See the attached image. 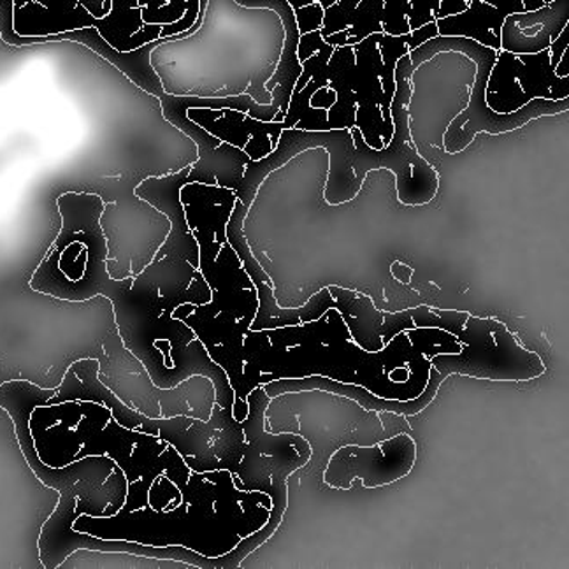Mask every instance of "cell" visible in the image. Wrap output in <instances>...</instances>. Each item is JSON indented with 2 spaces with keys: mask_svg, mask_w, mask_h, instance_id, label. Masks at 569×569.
Wrapping results in <instances>:
<instances>
[{
  "mask_svg": "<svg viewBox=\"0 0 569 569\" xmlns=\"http://www.w3.org/2000/svg\"><path fill=\"white\" fill-rule=\"evenodd\" d=\"M415 68L410 54H405L396 68V96H393L392 141L383 150H375L362 138L359 127L352 129L301 130L284 129L271 156L253 160L244 172L241 187L236 190L239 201L250 210L260 184L271 172L290 162L302 151L326 148L331 159L326 201L331 206L345 204L356 199L362 190L368 172L389 169L396 177L398 199L405 206H423L435 199L440 187V174L415 147L410 130V101L413 96Z\"/></svg>",
  "mask_w": 569,
  "mask_h": 569,
  "instance_id": "6da1fadb",
  "label": "cell"
},
{
  "mask_svg": "<svg viewBox=\"0 0 569 569\" xmlns=\"http://www.w3.org/2000/svg\"><path fill=\"white\" fill-rule=\"evenodd\" d=\"M461 339V352L438 353L431 360V369L438 377L429 380L420 399L422 408L435 399L436 390L448 375L495 381H531L547 373L543 359L523 347L499 320L469 317Z\"/></svg>",
  "mask_w": 569,
  "mask_h": 569,
  "instance_id": "7a4b0ae2",
  "label": "cell"
},
{
  "mask_svg": "<svg viewBox=\"0 0 569 569\" xmlns=\"http://www.w3.org/2000/svg\"><path fill=\"white\" fill-rule=\"evenodd\" d=\"M559 81L550 50L520 54L499 50L487 81V104L498 113H511L538 97L552 99Z\"/></svg>",
  "mask_w": 569,
  "mask_h": 569,
  "instance_id": "3957f363",
  "label": "cell"
},
{
  "mask_svg": "<svg viewBox=\"0 0 569 569\" xmlns=\"http://www.w3.org/2000/svg\"><path fill=\"white\" fill-rule=\"evenodd\" d=\"M159 101L163 117L187 134V138L192 139L199 153V160L193 163L190 171L189 183L199 181V183L220 184L227 189L238 190L248 166L253 160L243 150L232 147L229 142L220 141L208 130L192 122L187 114L189 109L178 101V96H169L166 92Z\"/></svg>",
  "mask_w": 569,
  "mask_h": 569,
  "instance_id": "277c9868",
  "label": "cell"
},
{
  "mask_svg": "<svg viewBox=\"0 0 569 569\" xmlns=\"http://www.w3.org/2000/svg\"><path fill=\"white\" fill-rule=\"evenodd\" d=\"M417 459V443L410 435H398L375 445V447L339 448L327 466L326 475L343 469L348 477L347 490L352 487V478H360L366 489L390 486L393 481L407 477Z\"/></svg>",
  "mask_w": 569,
  "mask_h": 569,
  "instance_id": "5b68a950",
  "label": "cell"
},
{
  "mask_svg": "<svg viewBox=\"0 0 569 569\" xmlns=\"http://www.w3.org/2000/svg\"><path fill=\"white\" fill-rule=\"evenodd\" d=\"M353 51H356V68L352 76V89L357 101L356 127H359L369 147L383 150L392 141L393 129L387 126L381 113L383 87H381L380 71L383 62L378 50V34L368 36L353 44Z\"/></svg>",
  "mask_w": 569,
  "mask_h": 569,
  "instance_id": "8992f818",
  "label": "cell"
},
{
  "mask_svg": "<svg viewBox=\"0 0 569 569\" xmlns=\"http://www.w3.org/2000/svg\"><path fill=\"white\" fill-rule=\"evenodd\" d=\"M187 114L192 122L208 130L214 138L243 150L251 160H262L271 156L284 130L283 122H264L231 108H192Z\"/></svg>",
  "mask_w": 569,
  "mask_h": 569,
  "instance_id": "52a82bcc",
  "label": "cell"
},
{
  "mask_svg": "<svg viewBox=\"0 0 569 569\" xmlns=\"http://www.w3.org/2000/svg\"><path fill=\"white\" fill-rule=\"evenodd\" d=\"M569 23V0H552L535 11L513 13L501 30V50L540 53L550 50Z\"/></svg>",
  "mask_w": 569,
  "mask_h": 569,
  "instance_id": "ba28073f",
  "label": "cell"
},
{
  "mask_svg": "<svg viewBox=\"0 0 569 569\" xmlns=\"http://www.w3.org/2000/svg\"><path fill=\"white\" fill-rule=\"evenodd\" d=\"M336 47L323 39L319 51L311 54L310 59L302 62V72L299 76L296 89L290 97L289 109L284 114V129L327 130V109L311 108L310 101L313 93L323 87H329V60L335 53Z\"/></svg>",
  "mask_w": 569,
  "mask_h": 569,
  "instance_id": "9c48e42d",
  "label": "cell"
},
{
  "mask_svg": "<svg viewBox=\"0 0 569 569\" xmlns=\"http://www.w3.org/2000/svg\"><path fill=\"white\" fill-rule=\"evenodd\" d=\"M356 51L353 47H336L329 60V89L336 92V102L327 114V130L352 129L356 127L357 101L352 89Z\"/></svg>",
  "mask_w": 569,
  "mask_h": 569,
  "instance_id": "30bf717a",
  "label": "cell"
},
{
  "mask_svg": "<svg viewBox=\"0 0 569 569\" xmlns=\"http://www.w3.org/2000/svg\"><path fill=\"white\" fill-rule=\"evenodd\" d=\"M144 27L138 0H111V11L97 18L96 29L118 51H132V38Z\"/></svg>",
  "mask_w": 569,
  "mask_h": 569,
  "instance_id": "8fae6325",
  "label": "cell"
},
{
  "mask_svg": "<svg viewBox=\"0 0 569 569\" xmlns=\"http://www.w3.org/2000/svg\"><path fill=\"white\" fill-rule=\"evenodd\" d=\"M383 9H386V0H360L352 17V23L345 29L348 38L347 44L353 47L368 36L381 34L383 32V26H381Z\"/></svg>",
  "mask_w": 569,
  "mask_h": 569,
  "instance_id": "7c38bea8",
  "label": "cell"
},
{
  "mask_svg": "<svg viewBox=\"0 0 569 569\" xmlns=\"http://www.w3.org/2000/svg\"><path fill=\"white\" fill-rule=\"evenodd\" d=\"M410 4L408 21L410 29L417 30L441 18L462 13L469 8V0H410Z\"/></svg>",
  "mask_w": 569,
  "mask_h": 569,
  "instance_id": "4fadbf2b",
  "label": "cell"
},
{
  "mask_svg": "<svg viewBox=\"0 0 569 569\" xmlns=\"http://www.w3.org/2000/svg\"><path fill=\"white\" fill-rule=\"evenodd\" d=\"M360 4V0H338L331 8H327L323 11V26L320 29L322 38H329V36L341 32V30L348 29L352 23L353 13H356L357 6Z\"/></svg>",
  "mask_w": 569,
  "mask_h": 569,
  "instance_id": "5bb4252c",
  "label": "cell"
},
{
  "mask_svg": "<svg viewBox=\"0 0 569 569\" xmlns=\"http://www.w3.org/2000/svg\"><path fill=\"white\" fill-rule=\"evenodd\" d=\"M410 0H386V9H383V32L390 36L410 34Z\"/></svg>",
  "mask_w": 569,
  "mask_h": 569,
  "instance_id": "9a60e30c",
  "label": "cell"
},
{
  "mask_svg": "<svg viewBox=\"0 0 569 569\" xmlns=\"http://www.w3.org/2000/svg\"><path fill=\"white\" fill-rule=\"evenodd\" d=\"M296 20H298L299 32L308 34L313 30H320L323 26V8L319 2L315 4L305 6V8L296 11Z\"/></svg>",
  "mask_w": 569,
  "mask_h": 569,
  "instance_id": "2e32d148",
  "label": "cell"
},
{
  "mask_svg": "<svg viewBox=\"0 0 569 569\" xmlns=\"http://www.w3.org/2000/svg\"><path fill=\"white\" fill-rule=\"evenodd\" d=\"M336 102V92L332 89H329V87H323V89L317 90V92L313 93V97H311V108H322L329 109L335 106Z\"/></svg>",
  "mask_w": 569,
  "mask_h": 569,
  "instance_id": "e0dca14e",
  "label": "cell"
},
{
  "mask_svg": "<svg viewBox=\"0 0 569 569\" xmlns=\"http://www.w3.org/2000/svg\"><path fill=\"white\" fill-rule=\"evenodd\" d=\"M569 97V74L561 78V81L552 89V101H561Z\"/></svg>",
  "mask_w": 569,
  "mask_h": 569,
  "instance_id": "ac0fdd59",
  "label": "cell"
},
{
  "mask_svg": "<svg viewBox=\"0 0 569 569\" xmlns=\"http://www.w3.org/2000/svg\"><path fill=\"white\" fill-rule=\"evenodd\" d=\"M206 6H208V0H201V8H199V18H197L196 26L184 34V38H187V36L196 34L199 27H201L202 20H204Z\"/></svg>",
  "mask_w": 569,
  "mask_h": 569,
  "instance_id": "d6986e66",
  "label": "cell"
},
{
  "mask_svg": "<svg viewBox=\"0 0 569 569\" xmlns=\"http://www.w3.org/2000/svg\"><path fill=\"white\" fill-rule=\"evenodd\" d=\"M545 2H547V4H549V2H552V0H545Z\"/></svg>",
  "mask_w": 569,
  "mask_h": 569,
  "instance_id": "ffe728a7",
  "label": "cell"
},
{
  "mask_svg": "<svg viewBox=\"0 0 569 569\" xmlns=\"http://www.w3.org/2000/svg\"><path fill=\"white\" fill-rule=\"evenodd\" d=\"M569 48V47H568Z\"/></svg>",
  "mask_w": 569,
  "mask_h": 569,
  "instance_id": "44dd1931",
  "label": "cell"
}]
</instances>
